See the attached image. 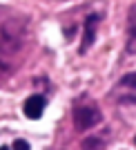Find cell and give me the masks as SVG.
Instances as JSON below:
<instances>
[{
  "mask_svg": "<svg viewBox=\"0 0 136 150\" xmlns=\"http://www.w3.org/2000/svg\"><path fill=\"white\" fill-rule=\"evenodd\" d=\"M100 20H103V16L100 13H89L85 18V23H83V40H81V54H85L89 47L94 45V40H96V31H98V25Z\"/></svg>",
  "mask_w": 136,
  "mask_h": 150,
  "instance_id": "obj_3",
  "label": "cell"
},
{
  "mask_svg": "<svg viewBox=\"0 0 136 150\" xmlns=\"http://www.w3.org/2000/svg\"><path fill=\"white\" fill-rule=\"evenodd\" d=\"M127 54H136V9L132 7L130 11V25H127V45H125Z\"/></svg>",
  "mask_w": 136,
  "mask_h": 150,
  "instance_id": "obj_5",
  "label": "cell"
},
{
  "mask_svg": "<svg viewBox=\"0 0 136 150\" xmlns=\"http://www.w3.org/2000/svg\"><path fill=\"white\" fill-rule=\"evenodd\" d=\"M121 88H127V90H136V72H130V74H125L121 81H118Z\"/></svg>",
  "mask_w": 136,
  "mask_h": 150,
  "instance_id": "obj_7",
  "label": "cell"
},
{
  "mask_svg": "<svg viewBox=\"0 0 136 150\" xmlns=\"http://www.w3.org/2000/svg\"><path fill=\"white\" fill-rule=\"evenodd\" d=\"M0 150H9V148H7V146H0Z\"/></svg>",
  "mask_w": 136,
  "mask_h": 150,
  "instance_id": "obj_9",
  "label": "cell"
},
{
  "mask_svg": "<svg viewBox=\"0 0 136 150\" xmlns=\"http://www.w3.org/2000/svg\"><path fill=\"white\" fill-rule=\"evenodd\" d=\"M22 23L18 20H7L5 25L0 27V54H13L20 50L22 45Z\"/></svg>",
  "mask_w": 136,
  "mask_h": 150,
  "instance_id": "obj_1",
  "label": "cell"
},
{
  "mask_svg": "<svg viewBox=\"0 0 136 150\" xmlns=\"http://www.w3.org/2000/svg\"><path fill=\"white\" fill-rule=\"evenodd\" d=\"M100 121H103V114H100V110L96 105H92V103H83V105H76L74 108V125L76 130H92L94 125H98Z\"/></svg>",
  "mask_w": 136,
  "mask_h": 150,
  "instance_id": "obj_2",
  "label": "cell"
},
{
  "mask_svg": "<svg viewBox=\"0 0 136 150\" xmlns=\"http://www.w3.org/2000/svg\"><path fill=\"white\" fill-rule=\"evenodd\" d=\"M13 150H29V144L22 141V139H18V141H13Z\"/></svg>",
  "mask_w": 136,
  "mask_h": 150,
  "instance_id": "obj_8",
  "label": "cell"
},
{
  "mask_svg": "<svg viewBox=\"0 0 136 150\" xmlns=\"http://www.w3.org/2000/svg\"><path fill=\"white\" fill-rule=\"evenodd\" d=\"M83 150H105V144L98 137H89L83 141Z\"/></svg>",
  "mask_w": 136,
  "mask_h": 150,
  "instance_id": "obj_6",
  "label": "cell"
},
{
  "mask_svg": "<svg viewBox=\"0 0 136 150\" xmlns=\"http://www.w3.org/2000/svg\"><path fill=\"white\" fill-rule=\"evenodd\" d=\"M134 144H136V137H134Z\"/></svg>",
  "mask_w": 136,
  "mask_h": 150,
  "instance_id": "obj_10",
  "label": "cell"
},
{
  "mask_svg": "<svg viewBox=\"0 0 136 150\" xmlns=\"http://www.w3.org/2000/svg\"><path fill=\"white\" fill-rule=\"evenodd\" d=\"M45 96H40V94H34V96H29V99L25 101V105H22V110H25V114L29 117V119H40L45 112Z\"/></svg>",
  "mask_w": 136,
  "mask_h": 150,
  "instance_id": "obj_4",
  "label": "cell"
}]
</instances>
